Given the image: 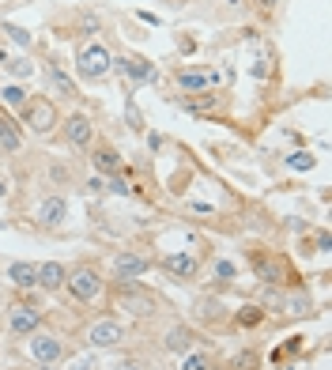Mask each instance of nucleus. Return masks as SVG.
Instances as JSON below:
<instances>
[{"instance_id": "1", "label": "nucleus", "mask_w": 332, "mask_h": 370, "mask_svg": "<svg viewBox=\"0 0 332 370\" xmlns=\"http://www.w3.org/2000/svg\"><path fill=\"white\" fill-rule=\"evenodd\" d=\"M113 306L125 313V318H155V313L163 310V302H159L155 291H144L136 280H117V287H113Z\"/></svg>"}, {"instance_id": "2", "label": "nucleus", "mask_w": 332, "mask_h": 370, "mask_svg": "<svg viewBox=\"0 0 332 370\" xmlns=\"http://www.w3.org/2000/svg\"><path fill=\"white\" fill-rule=\"evenodd\" d=\"M261 310L276 313V318H306L313 310V302L306 291H264Z\"/></svg>"}, {"instance_id": "3", "label": "nucleus", "mask_w": 332, "mask_h": 370, "mask_svg": "<svg viewBox=\"0 0 332 370\" xmlns=\"http://www.w3.org/2000/svg\"><path fill=\"white\" fill-rule=\"evenodd\" d=\"M110 64H113V57H110V50L102 42H84L76 50V72H79V79H102V76H110Z\"/></svg>"}, {"instance_id": "4", "label": "nucleus", "mask_w": 332, "mask_h": 370, "mask_svg": "<svg viewBox=\"0 0 332 370\" xmlns=\"http://www.w3.org/2000/svg\"><path fill=\"white\" fill-rule=\"evenodd\" d=\"M64 284H68V291H72V299H76V302H95L102 291H106L99 269H91V264H76Z\"/></svg>"}, {"instance_id": "5", "label": "nucleus", "mask_w": 332, "mask_h": 370, "mask_svg": "<svg viewBox=\"0 0 332 370\" xmlns=\"http://www.w3.org/2000/svg\"><path fill=\"white\" fill-rule=\"evenodd\" d=\"M23 125L35 136H50L53 128L61 125V117H57V106L50 99H27V106H23Z\"/></svg>"}, {"instance_id": "6", "label": "nucleus", "mask_w": 332, "mask_h": 370, "mask_svg": "<svg viewBox=\"0 0 332 370\" xmlns=\"http://www.w3.org/2000/svg\"><path fill=\"white\" fill-rule=\"evenodd\" d=\"M110 72H117L121 79H133V84H159V68L144 57H133V53H121L113 57Z\"/></svg>"}, {"instance_id": "7", "label": "nucleus", "mask_w": 332, "mask_h": 370, "mask_svg": "<svg viewBox=\"0 0 332 370\" xmlns=\"http://www.w3.org/2000/svg\"><path fill=\"white\" fill-rule=\"evenodd\" d=\"M125 325H121L117 318H99V321H91L87 325V344H91L95 351L99 348H121L125 344Z\"/></svg>"}, {"instance_id": "8", "label": "nucleus", "mask_w": 332, "mask_h": 370, "mask_svg": "<svg viewBox=\"0 0 332 370\" xmlns=\"http://www.w3.org/2000/svg\"><path fill=\"white\" fill-rule=\"evenodd\" d=\"M27 351H30V359L42 363V367H53L64 359V344H61V336H53V333H30Z\"/></svg>"}, {"instance_id": "9", "label": "nucleus", "mask_w": 332, "mask_h": 370, "mask_svg": "<svg viewBox=\"0 0 332 370\" xmlns=\"http://www.w3.org/2000/svg\"><path fill=\"white\" fill-rule=\"evenodd\" d=\"M159 269H163L170 280H177V284H185V280H197V272H200V261H197L193 253H166L163 261H159Z\"/></svg>"}, {"instance_id": "10", "label": "nucleus", "mask_w": 332, "mask_h": 370, "mask_svg": "<svg viewBox=\"0 0 332 370\" xmlns=\"http://www.w3.org/2000/svg\"><path fill=\"white\" fill-rule=\"evenodd\" d=\"M64 136H68L72 148H91L95 144V125L87 114H72L68 121H64Z\"/></svg>"}, {"instance_id": "11", "label": "nucleus", "mask_w": 332, "mask_h": 370, "mask_svg": "<svg viewBox=\"0 0 332 370\" xmlns=\"http://www.w3.org/2000/svg\"><path fill=\"white\" fill-rule=\"evenodd\" d=\"M38 325H42V313L35 306H15L8 313V329H12V336H30L38 333Z\"/></svg>"}, {"instance_id": "12", "label": "nucleus", "mask_w": 332, "mask_h": 370, "mask_svg": "<svg viewBox=\"0 0 332 370\" xmlns=\"http://www.w3.org/2000/svg\"><path fill=\"white\" fill-rule=\"evenodd\" d=\"M151 269V261L144 253H117L113 257V276L117 280H136Z\"/></svg>"}, {"instance_id": "13", "label": "nucleus", "mask_w": 332, "mask_h": 370, "mask_svg": "<svg viewBox=\"0 0 332 370\" xmlns=\"http://www.w3.org/2000/svg\"><path fill=\"white\" fill-rule=\"evenodd\" d=\"M249 264H253V272L264 280V284H280L283 280V261L276 253H264V249H257L253 257H249Z\"/></svg>"}, {"instance_id": "14", "label": "nucleus", "mask_w": 332, "mask_h": 370, "mask_svg": "<svg viewBox=\"0 0 332 370\" xmlns=\"http://www.w3.org/2000/svg\"><path fill=\"white\" fill-rule=\"evenodd\" d=\"M163 348L174 351V356H185V351L197 348V333H193L189 325H170L166 336H163Z\"/></svg>"}, {"instance_id": "15", "label": "nucleus", "mask_w": 332, "mask_h": 370, "mask_svg": "<svg viewBox=\"0 0 332 370\" xmlns=\"http://www.w3.org/2000/svg\"><path fill=\"white\" fill-rule=\"evenodd\" d=\"M219 84V76H215V72H200V68H182L177 72V87H182V91H208V87H215Z\"/></svg>"}, {"instance_id": "16", "label": "nucleus", "mask_w": 332, "mask_h": 370, "mask_svg": "<svg viewBox=\"0 0 332 370\" xmlns=\"http://www.w3.org/2000/svg\"><path fill=\"white\" fill-rule=\"evenodd\" d=\"M64 215H68V200L64 197H46L42 204H38V223H42V227H61Z\"/></svg>"}, {"instance_id": "17", "label": "nucleus", "mask_w": 332, "mask_h": 370, "mask_svg": "<svg viewBox=\"0 0 332 370\" xmlns=\"http://www.w3.org/2000/svg\"><path fill=\"white\" fill-rule=\"evenodd\" d=\"M64 280H68V269L61 261H42L38 264V287L42 291H61Z\"/></svg>"}, {"instance_id": "18", "label": "nucleus", "mask_w": 332, "mask_h": 370, "mask_svg": "<svg viewBox=\"0 0 332 370\" xmlns=\"http://www.w3.org/2000/svg\"><path fill=\"white\" fill-rule=\"evenodd\" d=\"M4 276L12 280L15 287L30 291V287H38V264H30V261H12V264L4 269Z\"/></svg>"}, {"instance_id": "19", "label": "nucleus", "mask_w": 332, "mask_h": 370, "mask_svg": "<svg viewBox=\"0 0 332 370\" xmlns=\"http://www.w3.org/2000/svg\"><path fill=\"white\" fill-rule=\"evenodd\" d=\"M46 79H50V87H53V95H64V99H79V87L72 84L68 76H64L57 64H46Z\"/></svg>"}, {"instance_id": "20", "label": "nucleus", "mask_w": 332, "mask_h": 370, "mask_svg": "<svg viewBox=\"0 0 332 370\" xmlns=\"http://www.w3.org/2000/svg\"><path fill=\"white\" fill-rule=\"evenodd\" d=\"M91 159H95V171H102V174H117L121 171V155H117V148H110V144H99Z\"/></svg>"}, {"instance_id": "21", "label": "nucleus", "mask_w": 332, "mask_h": 370, "mask_svg": "<svg viewBox=\"0 0 332 370\" xmlns=\"http://www.w3.org/2000/svg\"><path fill=\"white\" fill-rule=\"evenodd\" d=\"M212 367V359L204 356V351H185L182 359H177V370H208Z\"/></svg>"}, {"instance_id": "22", "label": "nucleus", "mask_w": 332, "mask_h": 370, "mask_svg": "<svg viewBox=\"0 0 332 370\" xmlns=\"http://www.w3.org/2000/svg\"><path fill=\"white\" fill-rule=\"evenodd\" d=\"M197 310H200V318H204V321H223L226 318V310H223L219 299H200Z\"/></svg>"}, {"instance_id": "23", "label": "nucleus", "mask_w": 332, "mask_h": 370, "mask_svg": "<svg viewBox=\"0 0 332 370\" xmlns=\"http://www.w3.org/2000/svg\"><path fill=\"white\" fill-rule=\"evenodd\" d=\"M4 72H12L15 79H27V76H35V64H30L27 57H8L4 61Z\"/></svg>"}, {"instance_id": "24", "label": "nucleus", "mask_w": 332, "mask_h": 370, "mask_svg": "<svg viewBox=\"0 0 332 370\" xmlns=\"http://www.w3.org/2000/svg\"><path fill=\"white\" fill-rule=\"evenodd\" d=\"M4 35L12 38L15 46H23V50H30V46H35V35H30L27 27H15V23H4Z\"/></svg>"}, {"instance_id": "25", "label": "nucleus", "mask_w": 332, "mask_h": 370, "mask_svg": "<svg viewBox=\"0 0 332 370\" xmlns=\"http://www.w3.org/2000/svg\"><path fill=\"white\" fill-rule=\"evenodd\" d=\"M0 99H4V106H27V91H23V87L19 84H8L4 87V91H0Z\"/></svg>"}, {"instance_id": "26", "label": "nucleus", "mask_w": 332, "mask_h": 370, "mask_svg": "<svg viewBox=\"0 0 332 370\" xmlns=\"http://www.w3.org/2000/svg\"><path fill=\"white\" fill-rule=\"evenodd\" d=\"M264 318V310L261 306H242L238 313H234V321H238L242 329H249V325H257V321Z\"/></svg>"}, {"instance_id": "27", "label": "nucleus", "mask_w": 332, "mask_h": 370, "mask_svg": "<svg viewBox=\"0 0 332 370\" xmlns=\"http://www.w3.org/2000/svg\"><path fill=\"white\" fill-rule=\"evenodd\" d=\"M110 370H151V363L144 356H125V359H117Z\"/></svg>"}, {"instance_id": "28", "label": "nucleus", "mask_w": 332, "mask_h": 370, "mask_svg": "<svg viewBox=\"0 0 332 370\" xmlns=\"http://www.w3.org/2000/svg\"><path fill=\"white\" fill-rule=\"evenodd\" d=\"M287 166H291V171H313V155L295 151V155H287Z\"/></svg>"}, {"instance_id": "29", "label": "nucleus", "mask_w": 332, "mask_h": 370, "mask_svg": "<svg viewBox=\"0 0 332 370\" xmlns=\"http://www.w3.org/2000/svg\"><path fill=\"white\" fill-rule=\"evenodd\" d=\"M231 363H234V370H257L261 359H257V351H242V356H234Z\"/></svg>"}, {"instance_id": "30", "label": "nucleus", "mask_w": 332, "mask_h": 370, "mask_svg": "<svg viewBox=\"0 0 332 370\" xmlns=\"http://www.w3.org/2000/svg\"><path fill=\"white\" fill-rule=\"evenodd\" d=\"M106 189H110V193H117V197H125V193H128V182H125V178H117V174H113V178L106 182Z\"/></svg>"}, {"instance_id": "31", "label": "nucleus", "mask_w": 332, "mask_h": 370, "mask_svg": "<svg viewBox=\"0 0 332 370\" xmlns=\"http://www.w3.org/2000/svg\"><path fill=\"white\" fill-rule=\"evenodd\" d=\"M95 367H99V363H95V356H84V359H76L68 370H95Z\"/></svg>"}, {"instance_id": "32", "label": "nucleus", "mask_w": 332, "mask_h": 370, "mask_svg": "<svg viewBox=\"0 0 332 370\" xmlns=\"http://www.w3.org/2000/svg\"><path fill=\"white\" fill-rule=\"evenodd\" d=\"M215 272H219V280H234V264L231 261H219V264H215Z\"/></svg>"}, {"instance_id": "33", "label": "nucleus", "mask_w": 332, "mask_h": 370, "mask_svg": "<svg viewBox=\"0 0 332 370\" xmlns=\"http://www.w3.org/2000/svg\"><path fill=\"white\" fill-rule=\"evenodd\" d=\"M87 189H91V193H102V189H106V182H102V178H91V182H87Z\"/></svg>"}, {"instance_id": "34", "label": "nucleus", "mask_w": 332, "mask_h": 370, "mask_svg": "<svg viewBox=\"0 0 332 370\" xmlns=\"http://www.w3.org/2000/svg\"><path fill=\"white\" fill-rule=\"evenodd\" d=\"M318 246H321V249H325V253H329V249H332V238L325 235V231H321V235H318Z\"/></svg>"}, {"instance_id": "35", "label": "nucleus", "mask_w": 332, "mask_h": 370, "mask_svg": "<svg viewBox=\"0 0 332 370\" xmlns=\"http://www.w3.org/2000/svg\"><path fill=\"white\" fill-rule=\"evenodd\" d=\"M257 4H261V8H272V4H276V0H257Z\"/></svg>"}, {"instance_id": "36", "label": "nucleus", "mask_w": 332, "mask_h": 370, "mask_svg": "<svg viewBox=\"0 0 332 370\" xmlns=\"http://www.w3.org/2000/svg\"><path fill=\"white\" fill-rule=\"evenodd\" d=\"M4 193H8V182H0V197H4Z\"/></svg>"}, {"instance_id": "37", "label": "nucleus", "mask_w": 332, "mask_h": 370, "mask_svg": "<svg viewBox=\"0 0 332 370\" xmlns=\"http://www.w3.org/2000/svg\"><path fill=\"white\" fill-rule=\"evenodd\" d=\"M0 302H4V284H0Z\"/></svg>"}, {"instance_id": "38", "label": "nucleus", "mask_w": 332, "mask_h": 370, "mask_svg": "<svg viewBox=\"0 0 332 370\" xmlns=\"http://www.w3.org/2000/svg\"><path fill=\"white\" fill-rule=\"evenodd\" d=\"M0 125H4V114H0Z\"/></svg>"}, {"instance_id": "39", "label": "nucleus", "mask_w": 332, "mask_h": 370, "mask_svg": "<svg viewBox=\"0 0 332 370\" xmlns=\"http://www.w3.org/2000/svg\"><path fill=\"white\" fill-rule=\"evenodd\" d=\"M0 159H4V155H0Z\"/></svg>"}]
</instances>
